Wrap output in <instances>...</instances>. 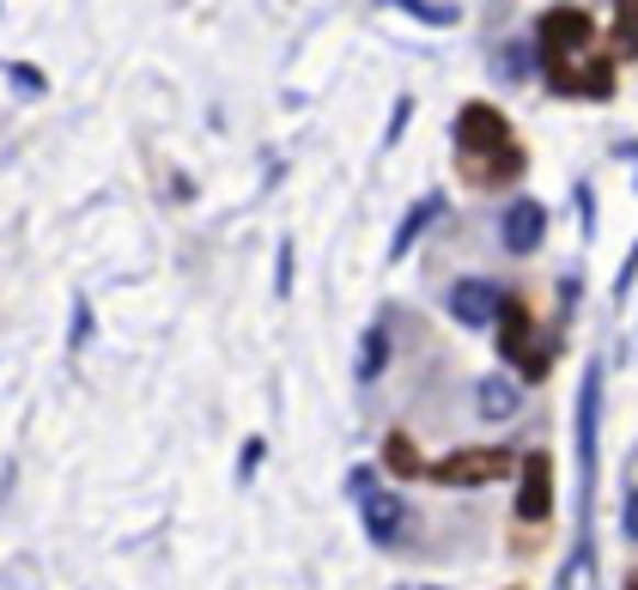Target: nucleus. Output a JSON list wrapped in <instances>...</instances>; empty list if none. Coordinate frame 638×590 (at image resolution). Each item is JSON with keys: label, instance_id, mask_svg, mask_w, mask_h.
<instances>
[{"label": "nucleus", "instance_id": "nucleus-1", "mask_svg": "<svg viewBox=\"0 0 638 590\" xmlns=\"http://www.w3.org/2000/svg\"><path fill=\"white\" fill-rule=\"evenodd\" d=\"M352 499H359L365 536L383 542V548H390V542H402V530H407V505L378 481V469H352Z\"/></svg>", "mask_w": 638, "mask_h": 590}, {"label": "nucleus", "instance_id": "nucleus-2", "mask_svg": "<svg viewBox=\"0 0 638 590\" xmlns=\"http://www.w3.org/2000/svg\"><path fill=\"white\" fill-rule=\"evenodd\" d=\"M505 311H511L505 292H499L486 275H469V280H456V287H450V316H456V323L486 329V323H499Z\"/></svg>", "mask_w": 638, "mask_h": 590}, {"label": "nucleus", "instance_id": "nucleus-3", "mask_svg": "<svg viewBox=\"0 0 638 590\" xmlns=\"http://www.w3.org/2000/svg\"><path fill=\"white\" fill-rule=\"evenodd\" d=\"M456 153H505V116L493 104H469L456 116Z\"/></svg>", "mask_w": 638, "mask_h": 590}, {"label": "nucleus", "instance_id": "nucleus-4", "mask_svg": "<svg viewBox=\"0 0 638 590\" xmlns=\"http://www.w3.org/2000/svg\"><path fill=\"white\" fill-rule=\"evenodd\" d=\"M511 463H505V450H456V457H444L438 469V481L444 487H481V481H499Z\"/></svg>", "mask_w": 638, "mask_h": 590}, {"label": "nucleus", "instance_id": "nucleus-5", "mask_svg": "<svg viewBox=\"0 0 638 590\" xmlns=\"http://www.w3.org/2000/svg\"><path fill=\"white\" fill-rule=\"evenodd\" d=\"M541 232H547V208H541V201H511L505 220H499V244H505L511 256L541 249Z\"/></svg>", "mask_w": 638, "mask_h": 590}, {"label": "nucleus", "instance_id": "nucleus-6", "mask_svg": "<svg viewBox=\"0 0 638 590\" xmlns=\"http://www.w3.org/2000/svg\"><path fill=\"white\" fill-rule=\"evenodd\" d=\"M505 359L523 371V378H547V366H553V347L535 342L529 323H523V311H505Z\"/></svg>", "mask_w": 638, "mask_h": 590}, {"label": "nucleus", "instance_id": "nucleus-7", "mask_svg": "<svg viewBox=\"0 0 638 590\" xmlns=\"http://www.w3.org/2000/svg\"><path fill=\"white\" fill-rule=\"evenodd\" d=\"M547 505H553V463L529 457V463H523V487H517V517H523V524H541Z\"/></svg>", "mask_w": 638, "mask_h": 590}, {"label": "nucleus", "instance_id": "nucleus-8", "mask_svg": "<svg viewBox=\"0 0 638 590\" xmlns=\"http://www.w3.org/2000/svg\"><path fill=\"white\" fill-rule=\"evenodd\" d=\"M590 31L596 25H590V13H578V7H553V13L541 19V43L553 55H578L590 43Z\"/></svg>", "mask_w": 638, "mask_h": 590}, {"label": "nucleus", "instance_id": "nucleus-9", "mask_svg": "<svg viewBox=\"0 0 638 590\" xmlns=\"http://www.w3.org/2000/svg\"><path fill=\"white\" fill-rule=\"evenodd\" d=\"M474 402H481V420H499V426H505V420L523 408V396H517V383H505V378H486Z\"/></svg>", "mask_w": 638, "mask_h": 590}, {"label": "nucleus", "instance_id": "nucleus-10", "mask_svg": "<svg viewBox=\"0 0 638 590\" xmlns=\"http://www.w3.org/2000/svg\"><path fill=\"white\" fill-rule=\"evenodd\" d=\"M438 213H444V196H426V201H419V208H414V213H407V220H402V232H395L390 256H407V244H414V237L426 232V220H438Z\"/></svg>", "mask_w": 638, "mask_h": 590}, {"label": "nucleus", "instance_id": "nucleus-11", "mask_svg": "<svg viewBox=\"0 0 638 590\" xmlns=\"http://www.w3.org/2000/svg\"><path fill=\"white\" fill-rule=\"evenodd\" d=\"M383 354H390V329L371 323V329H365V347H359V383H371L383 371Z\"/></svg>", "mask_w": 638, "mask_h": 590}, {"label": "nucleus", "instance_id": "nucleus-12", "mask_svg": "<svg viewBox=\"0 0 638 590\" xmlns=\"http://www.w3.org/2000/svg\"><path fill=\"white\" fill-rule=\"evenodd\" d=\"M407 19H414V25H456V7H438V0H407Z\"/></svg>", "mask_w": 638, "mask_h": 590}, {"label": "nucleus", "instance_id": "nucleus-13", "mask_svg": "<svg viewBox=\"0 0 638 590\" xmlns=\"http://www.w3.org/2000/svg\"><path fill=\"white\" fill-rule=\"evenodd\" d=\"M390 463H395V475H419V457H414V445H407L402 433L390 438Z\"/></svg>", "mask_w": 638, "mask_h": 590}, {"label": "nucleus", "instance_id": "nucleus-14", "mask_svg": "<svg viewBox=\"0 0 638 590\" xmlns=\"http://www.w3.org/2000/svg\"><path fill=\"white\" fill-rule=\"evenodd\" d=\"M614 25H620V49L638 55V7H620V13H614Z\"/></svg>", "mask_w": 638, "mask_h": 590}, {"label": "nucleus", "instance_id": "nucleus-15", "mask_svg": "<svg viewBox=\"0 0 638 590\" xmlns=\"http://www.w3.org/2000/svg\"><path fill=\"white\" fill-rule=\"evenodd\" d=\"M499 67H505V74H529V49H523V43H511V49L499 55Z\"/></svg>", "mask_w": 638, "mask_h": 590}, {"label": "nucleus", "instance_id": "nucleus-16", "mask_svg": "<svg viewBox=\"0 0 638 590\" xmlns=\"http://www.w3.org/2000/svg\"><path fill=\"white\" fill-rule=\"evenodd\" d=\"M626 536L638 542V493H633V505H626Z\"/></svg>", "mask_w": 638, "mask_h": 590}, {"label": "nucleus", "instance_id": "nucleus-17", "mask_svg": "<svg viewBox=\"0 0 638 590\" xmlns=\"http://www.w3.org/2000/svg\"><path fill=\"white\" fill-rule=\"evenodd\" d=\"M414 590H432V585H414Z\"/></svg>", "mask_w": 638, "mask_h": 590}]
</instances>
